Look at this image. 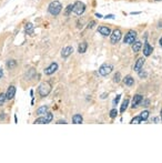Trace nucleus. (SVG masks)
Segmentation results:
<instances>
[{
  "label": "nucleus",
  "mask_w": 162,
  "mask_h": 163,
  "mask_svg": "<svg viewBox=\"0 0 162 163\" xmlns=\"http://www.w3.org/2000/svg\"><path fill=\"white\" fill-rule=\"evenodd\" d=\"M62 10V6L59 1H52L50 2V5L48 6V11L50 12L52 16H58Z\"/></svg>",
  "instance_id": "obj_1"
},
{
  "label": "nucleus",
  "mask_w": 162,
  "mask_h": 163,
  "mask_svg": "<svg viewBox=\"0 0 162 163\" xmlns=\"http://www.w3.org/2000/svg\"><path fill=\"white\" fill-rule=\"evenodd\" d=\"M51 91V84L49 82H42L39 88H38V93L40 97H47Z\"/></svg>",
  "instance_id": "obj_2"
},
{
  "label": "nucleus",
  "mask_w": 162,
  "mask_h": 163,
  "mask_svg": "<svg viewBox=\"0 0 162 163\" xmlns=\"http://www.w3.org/2000/svg\"><path fill=\"white\" fill-rule=\"evenodd\" d=\"M72 11H73L76 15L81 16V15H83V12L86 11V5H84L83 2H81V1H76V2L73 3V10Z\"/></svg>",
  "instance_id": "obj_3"
},
{
  "label": "nucleus",
  "mask_w": 162,
  "mask_h": 163,
  "mask_svg": "<svg viewBox=\"0 0 162 163\" xmlns=\"http://www.w3.org/2000/svg\"><path fill=\"white\" fill-rule=\"evenodd\" d=\"M52 119H53V115H52L51 113L47 112V113H46V115H43V117H40V118L36 119L35 123H36V124H44V123H50L51 121H52Z\"/></svg>",
  "instance_id": "obj_4"
},
{
  "label": "nucleus",
  "mask_w": 162,
  "mask_h": 163,
  "mask_svg": "<svg viewBox=\"0 0 162 163\" xmlns=\"http://www.w3.org/2000/svg\"><path fill=\"white\" fill-rule=\"evenodd\" d=\"M135 38H137V32L134 30H130L125 34V37H124V39H123V42H124L125 44H132V43L135 41Z\"/></svg>",
  "instance_id": "obj_5"
},
{
  "label": "nucleus",
  "mask_w": 162,
  "mask_h": 163,
  "mask_svg": "<svg viewBox=\"0 0 162 163\" xmlns=\"http://www.w3.org/2000/svg\"><path fill=\"white\" fill-rule=\"evenodd\" d=\"M112 70H113V66L110 64V63H104V64H102L101 67L99 68V73L103 76V77H106V76H108L109 73H111Z\"/></svg>",
  "instance_id": "obj_6"
},
{
  "label": "nucleus",
  "mask_w": 162,
  "mask_h": 163,
  "mask_svg": "<svg viewBox=\"0 0 162 163\" xmlns=\"http://www.w3.org/2000/svg\"><path fill=\"white\" fill-rule=\"evenodd\" d=\"M121 31L120 29H114V30L112 31V33L110 34V40H111V43L112 44H116V43H118L120 39H121Z\"/></svg>",
  "instance_id": "obj_7"
},
{
  "label": "nucleus",
  "mask_w": 162,
  "mask_h": 163,
  "mask_svg": "<svg viewBox=\"0 0 162 163\" xmlns=\"http://www.w3.org/2000/svg\"><path fill=\"white\" fill-rule=\"evenodd\" d=\"M57 70H58V63L52 62V63H51L48 68H46V69H44V74L50 76V74H52V73H54Z\"/></svg>",
  "instance_id": "obj_8"
},
{
  "label": "nucleus",
  "mask_w": 162,
  "mask_h": 163,
  "mask_svg": "<svg viewBox=\"0 0 162 163\" xmlns=\"http://www.w3.org/2000/svg\"><path fill=\"white\" fill-rule=\"evenodd\" d=\"M143 101V97H142L141 94H135L134 97H133V99H132V108L134 109V108H138L139 105H140V103Z\"/></svg>",
  "instance_id": "obj_9"
},
{
  "label": "nucleus",
  "mask_w": 162,
  "mask_h": 163,
  "mask_svg": "<svg viewBox=\"0 0 162 163\" xmlns=\"http://www.w3.org/2000/svg\"><path fill=\"white\" fill-rule=\"evenodd\" d=\"M144 61H145V59H144L143 57L139 58V59L135 61V64H134V67H133V70L135 72L140 71L142 69V67H143V64H144Z\"/></svg>",
  "instance_id": "obj_10"
},
{
  "label": "nucleus",
  "mask_w": 162,
  "mask_h": 163,
  "mask_svg": "<svg viewBox=\"0 0 162 163\" xmlns=\"http://www.w3.org/2000/svg\"><path fill=\"white\" fill-rule=\"evenodd\" d=\"M15 94H16V87L15 85H10L7 90L6 93V97H7V100H12L15 98Z\"/></svg>",
  "instance_id": "obj_11"
},
{
  "label": "nucleus",
  "mask_w": 162,
  "mask_h": 163,
  "mask_svg": "<svg viewBox=\"0 0 162 163\" xmlns=\"http://www.w3.org/2000/svg\"><path fill=\"white\" fill-rule=\"evenodd\" d=\"M98 32L102 34V36H110L111 34V30H110V28H108V27H106V26H101V27H99L98 28Z\"/></svg>",
  "instance_id": "obj_12"
},
{
  "label": "nucleus",
  "mask_w": 162,
  "mask_h": 163,
  "mask_svg": "<svg viewBox=\"0 0 162 163\" xmlns=\"http://www.w3.org/2000/svg\"><path fill=\"white\" fill-rule=\"evenodd\" d=\"M72 52H73V48L70 47V46H68V47H66V48L62 49V51H61V56H62V58H68Z\"/></svg>",
  "instance_id": "obj_13"
},
{
  "label": "nucleus",
  "mask_w": 162,
  "mask_h": 163,
  "mask_svg": "<svg viewBox=\"0 0 162 163\" xmlns=\"http://www.w3.org/2000/svg\"><path fill=\"white\" fill-rule=\"evenodd\" d=\"M152 51H153V48L150 46V43L145 42L144 46H143V54H144L145 57H149V56L152 53Z\"/></svg>",
  "instance_id": "obj_14"
},
{
  "label": "nucleus",
  "mask_w": 162,
  "mask_h": 163,
  "mask_svg": "<svg viewBox=\"0 0 162 163\" xmlns=\"http://www.w3.org/2000/svg\"><path fill=\"white\" fill-rule=\"evenodd\" d=\"M142 48V43L141 41H134L133 43H132V50H133V52L134 53H138L139 51H140V49Z\"/></svg>",
  "instance_id": "obj_15"
},
{
  "label": "nucleus",
  "mask_w": 162,
  "mask_h": 163,
  "mask_svg": "<svg viewBox=\"0 0 162 163\" xmlns=\"http://www.w3.org/2000/svg\"><path fill=\"white\" fill-rule=\"evenodd\" d=\"M82 121H83V118H82L81 114H74L72 117V122L74 123V124H81Z\"/></svg>",
  "instance_id": "obj_16"
},
{
  "label": "nucleus",
  "mask_w": 162,
  "mask_h": 163,
  "mask_svg": "<svg viewBox=\"0 0 162 163\" xmlns=\"http://www.w3.org/2000/svg\"><path fill=\"white\" fill-rule=\"evenodd\" d=\"M123 82H124V84H125V85L131 87V85L134 84V79L132 78L131 76H127V77L123 79Z\"/></svg>",
  "instance_id": "obj_17"
},
{
  "label": "nucleus",
  "mask_w": 162,
  "mask_h": 163,
  "mask_svg": "<svg viewBox=\"0 0 162 163\" xmlns=\"http://www.w3.org/2000/svg\"><path fill=\"white\" fill-rule=\"evenodd\" d=\"M87 48H88V43L87 42H81L78 47V52L79 53H84L87 51Z\"/></svg>",
  "instance_id": "obj_18"
},
{
  "label": "nucleus",
  "mask_w": 162,
  "mask_h": 163,
  "mask_svg": "<svg viewBox=\"0 0 162 163\" xmlns=\"http://www.w3.org/2000/svg\"><path fill=\"white\" fill-rule=\"evenodd\" d=\"M25 30H26V33H28V34H32V33H33V30H35V27L32 26V23H27V25H26Z\"/></svg>",
  "instance_id": "obj_19"
},
{
  "label": "nucleus",
  "mask_w": 162,
  "mask_h": 163,
  "mask_svg": "<svg viewBox=\"0 0 162 163\" xmlns=\"http://www.w3.org/2000/svg\"><path fill=\"white\" fill-rule=\"evenodd\" d=\"M47 111H48V107H47V105H42V107L37 109V114L42 115V114H46Z\"/></svg>",
  "instance_id": "obj_20"
},
{
  "label": "nucleus",
  "mask_w": 162,
  "mask_h": 163,
  "mask_svg": "<svg viewBox=\"0 0 162 163\" xmlns=\"http://www.w3.org/2000/svg\"><path fill=\"white\" fill-rule=\"evenodd\" d=\"M128 105H129V99H124V100H123V102H122L121 108H120V112H121V113L124 112V111L127 110Z\"/></svg>",
  "instance_id": "obj_21"
},
{
  "label": "nucleus",
  "mask_w": 162,
  "mask_h": 163,
  "mask_svg": "<svg viewBox=\"0 0 162 163\" xmlns=\"http://www.w3.org/2000/svg\"><path fill=\"white\" fill-rule=\"evenodd\" d=\"M142 122V119H141V117L140 115H138V117H135V118H133L131 120V122L132 124H139V123H141Z\"/></svg>",
  "instance_id": "obj_22"
},
{
  "label": "nucleus",
  "mask_w": 162,
  "mask_h": 163,
  "mask_svg": "<svg viewBox=\"0 0 162 163\" xmlns=\"http://www.w3.org/2000/svg\"><path fill=\"white\" fill-rule=\"evenodd\" d=\"M140 117H141L142 121L147 120V119L149 118V111H148V110H145V111H142V112L140 113Z\"/></svg>",
  "instance_id": "obj_23"
},
{
  "label": "nucleus",
  "mask_w": 162,
  "mask_h": 163,
  "mask_svg": "<svg viewBox=\"0 0 162 163\" xmlns=\"http://www.w3.org/2000/svg\"><path fill=\"white\" fill-rule=\"evenodd\" d=\"M72 10H73V5H69L64 10V16H69Z\"/></svg>",
  "instance_id": "obj_24"
},
{
  "label": "nucleus",
  "mask_w": 162,
  "mask_h": 163,
  "mask_svg": "<svg viewBox=\"0 0 162 163\" xmlns=\"http://www.w3.org/2000/svg\"><path fill=\"white\" fill-rule=\"evenodd\" d=\"M7 100V97H6V93H0V107L3 105L5 101Z\"/></svg>",
  "instance_id": "obj_25"
},
{
  "label": "nucleus",
  "mask_w": 162,
  "mask_h": 163,
  "mask_svg": "<svg viewBox=\"0 0 162 163\" xmlns=\"http://www.w3.org/2000/svg\"><path fill=\"white\" fill-rule=\"evenodd\" d=\"M16 64H17V62L15 61V60H9V61L7 62V67H8V68H10V69L15 68V67H16Z\"/></svg>",
  "instance_id": "obj_26"
},
{
  "label": "nucleus",
  "mask_w": 162,
  "mask_h": 163,
  "mask_svg": "<svg viewBox=\"0 0 162 163\" xmlns=\"http://www.w3.org/2000/svg\"><path fill=\"white\" fill-rule=\"evenodd\" d=\"M120 78H121V74H120V72H117V73L114 74V77H113V81L118 83V82H120V80H121Z\"/></svg>",
  "instance_id": "obj_27"
},
{
  "label": "nucleus",
  "mask_w": 162,
  "mask_h": 163,
  "mask_svg": "<svg viewBox=\"0 0 162 163\" xmlns=\"http://www.w3.org/2000/svg\"><path fill=\"white\" fill-rule=\"evenodd\" d=\"M117 115H118V110L117 109H112L111 111H110V118L114 119Z\"/></svg>",
  "instance_id": "obj_28"
},
{
  "label": "nucleus",
  "mask_w": 162,
  "mask_h": 163,
  "mask_svg": "<svg viewBox=\"0 0 162 163\" xmlns=\"http://www.w3.org/2000/svg\"><path fill=\"white\" fill-rule=\"evenodd\" d=\"M120 97H121L120 94H119V95H117V98L113 100V105H117V104H118V102H119V100H120Z\"/></svg>",
  "instance_id": "obj_29"
},
{
  "label": "nucleus",
  "mask_w": 162,
  "mask_h": 163,
  "mask_svg": "<svg viewBox=\"0 0 162 163\" xmlns=\"http://www.w3.org/2000/svg\"><path fill=\"white\" fill-rule=\"evenodd\" d=\"M104 18H107V19H108V18H109V19H113V18H114V16H113V15H107Z\"/></svg>",
  "instance_id": "obj_30"
},
{
  "label": "nucleus",
  "mask_w": 162,
  "mask_h": 163,
  "mask_svg": "<svg viewBox=\"0 0 162 163\" xmlns=\"http://www.w3.org/2000/svg\"><path fill=\"white\" fill-rule=\"evenodd\" d=\"M3 119H5V113L1 112L0 113V120H3Z\"/></svg>",
  "instance_id": "obj_31"
},
{
  "label": "nucleus",
  "mask_w": 162,
  "mask_h": 163,
  "mask_svg": "<svg viewBox=\"0 0 162 163\" xmlns=\"http://www.w3.org/2000/svg\"><path fill=\"white\" fill-rule=\"evenodd\" d=\"M93 25H96V22H94V21H91V22L89 23V26H88V27H89V28H92V27H93Z\"/></svg>",
  "instance_id": "obj_32"
},
{
  "label": "nucleus",
  "mask_w": 162,
  "mask_h": 163,
  "mask_svg": "<svg viewBox=\"0 0 162 163\" xmlns=\"http://www.w3.org/2000/svg\"><path fill=\"white\" fill-rule=\"evenodd\" d=\"M66 121H64V120H63V121H62V120H60V121H58V124H66Z\"/></svg>",
  "instance_id": "obj_33"
},
{
  "label": "nucleus",
  "mask_w": 162,
  "mask_h": 163,
  "mask_svg": "<svg viewBox=\"0 0 162 163\" xmlns=\"http://www.w3.org/2000/svg\"><path fill=\"white\" fill-rule=\"evenodd\" d=\"M2 76H3V71H2V69L0 68V79L2 78Z\"/></svg>",
  "instance_id": "obj_34"
},
{
  "label": "nucleus",
  "mask_w": 162,
  "mask_h": 163,
  "mask_svg": "<svg viewBox=\"0 0 162 163\" xmlns=\"http://www.w3.org/2000/svg\"><path fill=\"white\" fill-rule=\"evenodd\" d=\"M96 16H97L98 18H102V16L100 15V13H96Z\"/></svg>",
  "instance_id": "obj_35"
},
{
  "label": "nucleus",
  "mask_w": 162,
  "mask_h": 163,
  "mask_svg": "<svg viewBox=\"0 0 162 163\" xmlns=\"http://www.w3.org/2000/svg\"><path fill=\"white\" fill-rule=\"evenodd\" d=\"M159 44L162 47V37H161V39H160V41H159Z\"/></svg>",
  "instance_id": "obj_36"
},
{
  "label": "nucleus",
  "mask_w": 162,
  "mask_h": 163,
  "mask_svg": "<svg viewBox=\"0 0 162 163\" xmlns=\"http://www.w3.org/2000/svg\"><path fill=\"white\" fill-rule=\"evenodd\" d=\"M161 121H162V110H161Z\"/></svg>",
  "instance_id": "obj_37"
},
{
  "label": "nucleus",
  "mask_w": 162,
  "mask_h": 163,
  "mask_svg": "<svg viewBox=\"0 0 162 163\" xmlns=\"http://www.w3.org/2000/svg\"><path fill=\"white\" fill-rule=\"evenodd\" d=\"M155 1H160V0H155Z\"/></svg>",
  "instance_id": "obj_38"
}]
</instances>
